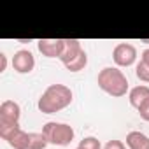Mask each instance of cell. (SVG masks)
<instances>
[{
  "label": "cell",
  "mask_w": 149,
  "mask_h": 149,
  "mask_svg": "<svg viewBox=\"0 0 149 149\" xmlns=\"http://www.w3.org/2000/svg\"><path fill=\"white\" fill-rule=\"evenodd\" d=\"M74 100V95H72V90L65 84H51L44 90V93L40 95L39 98V111L42 114H54L65 107H68Z\"/></svg>",
  "instance_id": "1"
},
{
  "label": "cell",
  "mask_w": 149,
  "mask_h": 149,
  "mask_svg": "<svg viewBox=\"0 0 149 149\" xmlns=\"http://www.w3.org/2000/svg\"><path fill=\"white\" fill-rule=\"evenodd\" d=\"M98 88L102 91H105L107 95L119 98L125 97L128 91V79L126 76L118 68V67H105L98 72V77H97Z\"/></svg>",
  "instance_id": "2"
},
{
  "label": "cell",
  "mask_w": 149,
  "mask_h": 149,
  "mask_svg": "<svg viewBox=\"0 0 149 149\" xmlns=\"http://www.w3.org/2000/svg\"><path fill=\"white\" fill-rule=\"evenodd\" d=\"M21 107L14 100H4L0 105V137L9 140L16 132H19Z\"/></svg>",
  "instance_id": "3"
},
{
  "label": "cell",
  "mask_w": 149,
  "mask_h": 149,
  "mask_svg": "<svg viewBox=\"0 0 149 149\" xmlns=\"http://www.w3.org/2000/svg\"><path fill=\"white\" fill-rule=\"evenodd\" d=\"M42 135L47 139L49 144L53 146H68L74 140V128L67 123H56V121H49L42 126Z\"/></svg>",
  "instance_id": "4"
},
{
  "label": "cell",
  "mask_w": 149,
  "mask_h": 149,
  "mask_svg": "<svg viewBox=\"0 0 149 149\" xmlns=\"http://www.w3.org/2000/svg\"><path fill=\"white\" fill-rule=\"evenodd\" d=\"M112 60L118 67H130L137 60V49L133 44L128 42H119L114 51H112Z\"/></svg>",
  "instance_id": "5"
},
{
  "label": "cell",
  "mask_w": 149,
  "mask_h": 149,
  "mask_svg": "<svg viewBox=\"0 0 149 149\" xmlns=\"http://www.w3.org/2000/svg\"><path fill=\"white\" fill-rule=\"evenodd\" d=\"M37 47H39L42 56L60 60V56L63 53V47H65V39H39Z\"/></svg>",
  "instance_id": "6"
},
{
  "label": "cell",
  "mask_w": 149,
  "mask_h": 149,
  "mask_svg": "<svg viewBox=\"0 0 149 149\" xmlns=\"http://www.w3.org/2000/svg\"><path fill=\"white\" fill-rule=\"evenodd\" d=\"M35 67V58L32 54V51L28 49H19L14 53L13 56V68L18 74H30Z\"/></svg>",
  "instance_id": "7"
},
{
  "label": "cell",
  "mask_w": 149,
  "mask_h": 149,
  "mask_svg": "<svg viewBox=\"0 0 149 149\" xmlns=\"http://www.w3.org/2000/svg\"><path fill=\"white\" fill-rule=\"evenodd\" d=\"M81 53H83L81 40H77V39H65V47H63V53L60 56V61L63 65H68L70 61L76 60Z\"/></svg>",
  "instance_id": "8"
},
{
  "label": "cell",
  "mask_w": 149,
  "mask_h": 149,
  "mask_svg": "<svg viewBox=\"0 0 149 149\" xmlns=\"http://www.w3.org/2000/svg\"><path fill=\"white\" fill-rule=\"evenodd\" d=\"M147 98H149V86H146V84L135 86V88H132V90H130V93H128L130 105H132V107H135V109H139V107L147 100Z\"/></svg>",
  "instance_id": "9"
},
{
  "label": "cell",
  "mask_w": 149,
  "mask_h": 149,
  "mask_svg": "<svg viewBox=\"0 0 149 149\" xmlns=\"http://www.w3.org/2000/svg\"><path fill=\"white\" fill-rule=\"evenodd\" d=\"M126 146L130 149H149V137L142 132H130L126 135Z\"/></svg>",
  "instance_id": "10"
},
{
  "label": "cell",
  "mask_w": 149,
  "mask_h": 149,
  "mask_svg": "<svg viewBox=\"0 0 149 149\" xmlns=\"http://www.w3.org/2000/svg\"><path fill=\"white\" fill-rule=\"evenodd\" d=\"M30 142H32V133L23 132V130L16 132V133L7 140V144H9L13 149H30Z\"/></svg>",
  "instance_id": "11"
},
{
  "label": "cell",
  "mask_w": 149,
  "mask_h": 149,
  "mask_svg": "<svg viewBox=\"0 0 149 149\" xmlns=\"http://www.w3.org/2000/svg\"><path fill=\"white\" fill-rule=\"evenodd\" d=\"M86 65H88V54H86V51L83 49V53H81L76 60L70 61V63L65 65V67H67V70H70V72H79V70H83Z\"/></svg>",
  "instance_id": "12"
},
{
  "label": "cell",
  "mask_w": 149,
  "mask_h": 149,
  "mask_svg": "<svg viewBox=\"0 0 149 149\" xmlns=\"http://www.w3.org/2000/svg\"><path fill=\"white\" fill-rule=\"evenodd\" d=\"M79 149H102V144L97 137H84L79 142Z\"/></svg>",
  "instance_id": "13"
},
{
  "label": "cell",
  "mask_w": 149,
  "mask_h": 149,
  "mask_svg": "<svg viewBox=\"0 0 149 149\" xmlns=\"http://www.w3.org/2000/svg\"><path fill=\"white\" fill-rule=\"evenodd\" d=\"M135 74H137V77H139L142 83H149V68H147L142 61L137 63V67H135Z\"/></svg>",
  "instance_id": "14"
},
{
  "label": "cell",
  "mask_w": 149,
  "mask_h": 149,
  "mask_svg": "<svg viewBox=\"0 0 149 149\" xmlns=\"http://www.w3.org/2000/svg\"><path fill=\"white\" fill-rule=\"evenodd\" d=\"M137 111H139V116H140L144 121H149V98H147Z\"/></svg>",
  "instance_id": "15"
},
{
  "label": "cell",
  "mask_w": 149,
  "mask_h": 149,
  "mask_svg": "<svg viewBox=\"0 0 149 149\" xmlns=\"http://www.w3.org/2000/svg\"><path fill=\"white\" fill-rule=\"evenodd\" d=\"M104 149H126V146H125L121 140H109V142L104 146Z\"/></svg>",
  "instance_id": "16"
},
{
  "label": "cell",
  "mask_w": 149,
  "mask_h": 149,
  "mask_svg": "<svg viewBox=\"0 0 149 149\" xmlns=\"http://www.w3.org/2000/svg\"><path fill=\"white\" fill-rule=\"evenodd\" d=\"M6 68H7V56L4 53H0V74L6 72Z\"/></svg>",
  "instance_id": "17"
},
{
  "label": "cell",
  "mask_w": 149,
  "mask_h": 149,
  "mask_svg": "<svg viewBox=\"0 0 149 149\" xmlns=\"http://www.w3.org/2000/svg\"><path fill=\"white\" fill-rule=\"evenodd\" d=\"M140 61L149 68V49H144V51H142V54H140Z\"/></svg>",
  "instance_id": "18"
},
{
  "label": "cell",
  "mask_w": 149,
  "mask_h": 149,
  "mask_svg": "<svg viewBox=\"0 0 149 149\" xmlns=\"http://www.w3.org/2000/svg\"><path fill=\"white\" fill-rule=\"evenodd\" d=\"M77 149H79V147H77Z\"/></svg>",
  "instance_id": "19"
}]
</instances>
